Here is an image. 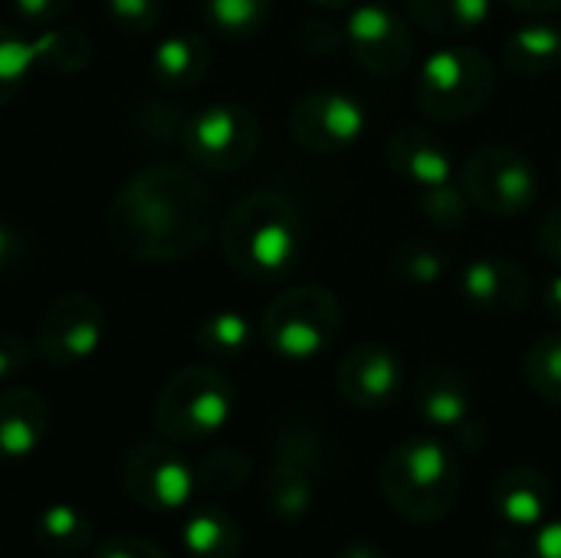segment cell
Wrapping results in <instances>:
<instances>
[{"label": "cell", "instance_id": "obj_1", "mask_svg": "<svg viewBox=\"0 0 561 558\" xmlns=\"http://www.w3.org/2000/svg\"><path fill=\"white\" fill-rule=\"evenodd\" d=\"M105 227L125 257L174 263L210 240L217 227V197L181 164H148L115 191Z\"/></svg>", "mask_w": 561, "mask_h": 558}, {"label": "cell", "instance_id": "obj_2", "mask_svg": "<svg viewBox=\"0 0 561 558\" xmlns=\"http://www.w3.org/2000/svg\"><path fill=\"white\" fill-rule=\"evenodd\" d=\"M302 217L293 201L276 191L240 197L220 224V250L227 263L256 283L289 276L302 260Z\"/></svg>", "mask_w": 561, "mask_h": 558}, {"label": "cell", "instance_id": "obj_3", "mask_svg": "<svg viewBox=\"0 0 561 558\" xmlns=\"http://www.w3.org/2000/svg\"><path fill=\"white\" fill-rule=\"evenodd\" d=\"M460 460L440 437H408L381 464L378 483L385 503L414 526L440 523L460 500Z\"/></svg>", "mask_w": 561, "mask_h": 558}, {"label": "cell", "instance_id": "obj_4", "mask_svg": "<svg viewBox=\"0 0 561 558\" xmlns=\"http://www.w3.org/2000/svg\"><path fill=\"white\" fill-rule=\"evenodd\" d=\"M496 89L493 59L470 43H447L434 49L417 72L414 102L437 125L473 118Z\"/></svg>", "mask_w": 561, "mask_h": 558}, {"label": "cell", "instance_id": "obj_5", "mask_svg": "<svg viewBox=\"0 0 561 558\" xmlns=\"http://www.w3.org/2000/svg\"><path fill=\"white\" fill-rule=\"evenodd\" d=\"M342 329V303L329 286L302 283L276 299L260 316L263 345L286 362L319 358Z\"/></svg>", "mask_w": 561, "mask_h": 558}, {"label": "cell", "instance_id": "obj_6", "mask_svg": "<svg viewBox=\"0 0 561 558\" xmlns=\"http://www.w3.org/2000/svg\"><path fill=\"white\" fill-rule=\"evenodd\" d=\"M237 405L230 378L210 365H191L168 378L154 401V428L171 444H201L227 428Z\"/></svg>", "mask_w": 561, "mask_h": 558}, {"label": "cell", "instance_id": "obj_7", "mask_svg": "<svg viewBox=\"0 0 561 558\" xmlns=\"http://www.w3.org/2000/svg\"><path fill=\"white\" fill-rule=\"evenodd\" d=\"M457 181L470 204L490 217H523L539 201V171L510 145H483L470 151Z\"/></svg>", "mask_w": 561, "mask_h": 558}, {"label": "cell", "instance_id": "obj_8", "mask_svg": "<svg viewBox=\"0 0 561 558\" xmlns=\"http://www.w3.org/2000/svg\"><path fill=\"white\" fill-rule=\"evenodd\" d=\"M260 118L237 102H214L181 122V148L204 171H237L260 151Z\"/></svg>", "mask_w": 561, "mask_h": 558}, {"label": "cell", "instance_id": "obj_9", "mask_svg": "<svg viewBox=\"0 0 561 558\" xmlns=\"http://www.w3.org/2000/svg\"><path fill=\"white\" fill-rule=\"evenodd\" d=\"M122 487L148 513H178L191 503L194 464L181 457L171 441H141L122 460Z\"/></svg>", "mask_w": 561, "mask_h": 558}, {"label": "cell", "instance_id": "obj_10", "mask_svg": "<svg viewBox=\"0 0 561 558\" xmlns=\"http://www.w3.org/2000/svg\"><path fill=\"white\" fill-rule=\"evenodd\" d=\"M345 46L358 69L375 79H398L414 62V33L411 23L391 3H358L345 16Z\"/></svg>", "mask_w": 561, "mask_h": 558}, {"label": "cell", "instance_id": "obj_11", "mask_svg": "<svg viewBox=\"0 0 561 558\" xmlns=\"http://www.w3.org/2000/svg\"><path fill=\"white\" fill-rule=\"evenodd\" d=\"M289 135L309 155H339L358 145L368 132V109L345 89H316L293 102Z\"/></svg>", "mask_w": 561, "mask_h": 558}, {"label": "cell", "instance_id": "obj_12", "mask_svg": "<svg viewBox=\"0 0 561 558\" xmlns=\"http://www.w3.org/2000/svg\"><path fill=\"white\" fill-rule=\"evenodd\" d=\"M105 335V309L89 293H66L36 322L33 349L53 368H76L92 358Z\"/></svg>", "mask_w": 561, "mask_h": 558}, {"label": "cell", "instance_id": "obj_13", "mask_svg": "<svg viewBox=\"0 0 561 558\" xmlns=\"http://www.w3.org/2000/svg\"><path fill=\"white\" fill-rule=\"evenodd\" d=\"M335 388L345 405L358 411H381L404 388V362L388 342H358L342 355Z\"/></svg>", "mask_w": 561, "mask_h": 558}, {"label": "cell", "instance_id": "obj_14", "mask_svg": "<svg viewBox=\"0 0 561 558\" xmlns=\"http://www.w3.org/2000/svg\"><path fill=\"white\" fill-rule=\"evenodd\" d=\"M460 296L483 316H516L529 306L533 280L523 263L510 257H477L457 273Z\"/></svg>", "mask_w": 561, "mask_h": 558}, {"label": "cell", "instance_id": "obj_15", "mask_svg": "<svg viewBox=\"0 0 561 558\" xmlns=\"http://www.w3.org/2000/svg\"><path fill=\"white\" fill-rule=\"evenodd\" d=\"M388 168L411 184L414 191H427L437 184H447L457 178V161L454 151L440 135H434L424 125H401L388 135L385 145Z\"/></svg>", "mask_w": 561, "mask_h": 558}, {"label": "cell", "instance_id": "obj_16", "mask_svg": "<svg viewBox=\"0 0 561 558\" xmlns=\"http://www.w3.org/2000/svg\"><path fill=\"white\" fill-rule=\"evenodd\" d=\"M414 411L434 431L463 434L473 414V395L467 375L447 362L427 365L414 382Z\"/></svg>", "mask_w": 561, "mask_h": 558}, {"label": "cell", "instance_id": "obj_17", "mask_svg": "<svg viewBox=\"0 0 561 558\" xmlns=\"http://www.w3.org/2000/svg\"><path fill=\"white\" fill-rule=\"evenodd\" d=\"M556 506V490L552 480L533 467V464H516L506 467L496 483H493V510L510 529H539Z\"/></svg>", "mask_w": 561, "mask_h": 558}, {"label": "cell", "instance_id": "obj_18", "mask_svg": "<svg viewBox=\"0 0 561 558\" xmlns=\"http://www.w3.org/2000/svg\"><path fill=\"white\" fill-rule=\"evenodd\" d=\"M49 405L39 391H0V464H20L33 457L49 434Z\"/></svg>", "mask_w": 561, "mask_h": 558}, {"label": "cell", "instance_id": "obj_19", "mask_svg": "<svg viewBox=\"0 0 561 558\" xmlns=\"http://www.w3.org/2000/svg\"><path fill=\"white\" fill-rule=\"evenodd\" d=\"M207 69H210V43L194 30L164 36L151 53V76L164 92H187L201 86Z\"/></svg>", "mask_w": 561, "mask_h": 558}, {"label": "cell", "instance_id": "obj_20", "mask_svg": "<svg viewBox=\"0 0 561 558\" xmlns=\"http://www.w3.org/2000/svg\"><path fill=\"white\" fill-rule=\"evenodd\" d=\"M312 500H316V477L286 457H273V464L266 467V477H263L266 513L276 523L296 526L309 516Z\"/></svg>", "mask_w": 561, "mask_h": 558}, {"label": "cell", "instance_id": "obj_21", "mask_svg": "<svg viewBox=\"0 0 561 558\" xmlns=\"http://www.w3.org/2000/svg\"><path fill=\"white\" fill-rule=\"evenodd\" d=\"M503 62L523 79L549 76L561 66V26L556 23H526L513 30L503 43Z\"/></svg>", "mask_w": 561, "mask_h": 558}, {"label": "cell", "instance_id": "obj_22", "mask_svg": "<svg viewBox=\"0 0 561 558\" xmlns=\"http://www.w3.org/2000/svg\"><path fill=\"white\" fill-rule=\"evenodd\" d=\"M408 13L424 33L457 39L486 26L493 0H408Z\"/></svg>", "mask_w": 561, "mask_h": 558}, {"label": "cell", "instance_id": "obj_23", "mask_svg": "<svg viewBox=\"0 0 561 558\" xmlns=\"http://www.w3.org/2000/svg\"><path fill=\"white\" fill-rule=\"evenodd\" d=\"M181 543L187 558H240L243 553V533L220 506L194 510L181 526Z\"/></svg>", "mask_w": 561, "mask_h": 558}, {"label": "cell", "instance_id": "obj_24", "mask_svg": "<svg viewBox=\"0 0 561 558\" xmlns=\"http://www.w3.org/2000/svg\"><path fill=\"white\" fill-rule=\"evenodd\" d=\"M33 543L49 556H76L92 543V523L69 503H53L33 520Z\"/></svg>", "mask_w": 561, "mask_h": 558}, {"label": "cell", "instance_id": "obj_25", "mask_svg": "<svg viewBox=\"0 0 561 558\" xmlns=\"http://www.w3.org/2000/svg\"><path fill=\"white\" fill-rule=\"evenodd\" d=\"M194 342L207 358L237 362L253 345V322L237 309H217L201 319V326L194 329Z\"/></svg>", "mask_w": 561, "mask_h": 558}, {"label": "cell", "instance_id": "obj_26", "mask_svg": "<svg viewBox=\"0 0 561 558\" xmlns=\"http://www.w3.org/2000/svg\"><path fill=\"white\" fill-rule=\"evenodd\" d=\"M447 270H450V253L424 237H411L398 243L388 257V273L408 286H434L444 280Z\"/></svg>", "mask_w": 561, "mask_h": 558}, {"label": "cell", "instance_id": "obj_27", "mask_svg": "<svg viewBox=\"0 0 561 558\" xmlns=\"http://www.w3.org/2000/svg\"><path fill=\"white\" fill-rule=\"evenodd\" d=\"M273 457H286L299 467H306L316 480L329 474L332 467V447L319 428L309 421H289L273 437Z\"/></svg>", "mask_w": 561, "mask_h": 558}, {"label": "cell", "instance_id": "obj_28", "mask_svg": "<svg viewBox=\"0 0 561 558\" xmlns=\"http://www.w3.org/2000/svg\"><path fill=\"white\" fill-rule=\"evenodd\" d=\"M253 474V464L237 447H214L194 464V483L197 490L210 497H233L247 487Z\"/></svg>", "mask_w": 561, "mask_h": 558}, {"label": "cell", "instance_id": "obj_29", "mask_svg": "<svg viewBox=\"0 0 561 558\" xmlns=\"http://www.w3.org/2000/svg\"><path fill=\"white\" fill-rule=\"evenodd\" d=\"M43 43L39 36H23L13 26H0V105H7L30 79L33 66H39Z\"/></svg>", "mask_w": 561, "mask_h": 558}, {"label": "cell", "instance_id": "obj_30", "mask_svg": "<svg viewBox=\"0 0 561 558\" xmlns=\"http://www.w3.org/2000/svg\"><path fill=\"white\" fill-rule=\"evenodd\" d=\"M273 13V0H204V16L210 30L230 39L256 36Z\"/></svg>", "mask_w": 561, "mask_h": 558}, {"label": "cell", "instance_id": "obj_31", "mask_svg": "<svg viewBox=\"0 0 561 558\" xmlns=\"http://www.w3.org/2000/svg\"><path fill=\"white\" fill-rule=\"evenodd\" d=\"M523 372L529 388L546 401L561 408V332L552 335H539L526 358H523Z\"/></svg>", "mask_w": 561, "mask_h": 558}, {"label": "cell", "instance_id": "obj_32", "mask_svg": "<svg viewBox=\"0 0 561 558\" xmlns=\"http://www.w3.org/2000/svg\"><path fill=\"white\" fill-rule=\"evenodd\" d=\"M43 43V56H39V66L56 72V76H72L79 69L89 66V56H92V43L82 30L76 26H56V30H46L39 36Z\"/></svg>", "mask_w": 561, "mask_h": 558}, {"label": "cell", "instance_id": "obj_33", "mask_svg": "<svg viewBox=\"0 0 561 558\" xmlns=\"http://www.w3.org/2000/svg\"><path fill=\"white\" fill-rule=\"evenodd\" d=\"M417 204H421V214L440 227V230H457L470 220V197L467 191L460 187V181H447V184H437V187H427V191H417Z\"/></svg>", "mask_w": 561, "mask_h": 558}, {"label": "cell", "instance_id": "obj_34", "mask_svg": "<svg viewBox=\"0 0 561 558\" xmlns=\"http://www.w3.org/2000/svg\"><path fill=\"white\" fill-rule=\"evenodd\" d=\"M108 20L122 33H151L161 23V0H105Z\"/></svg>", "mask_w": 561, "mask_h": 558}, {"label": "cell", "instance_id": "obj_35", "mask_svg": "<svg viewBox=\"0 0 561 558\" xmlns=\"http://www.w3.org/2000/svg\"><path fill=\"white\" fill-rule=\"evenodd\" d=\"M296 39L309 56H332L345 43V26H339L335 20H325V16H312L302 23Z\"/></svg>", "mask_w": 561, "mask_h": 558}, {"label": "cell", "instance_id": "obj_36", "mask_svg": "<svg viewBox=\"0 0 561 558\" xmlns=\"http://www.w3.org/2000/svg\"><path fill=\"white\" fill-rule=\"evenodd\" d=\"M89 558H168L164 549H158L154 543L141 539V536H112L105 543H99Z\"/></svg>", "mask_w": 561, "mask_h": 558}, {"label": "cell", "instance_id": "obj_37", "mask_svg": "<svg viewBox=\"0 0 561 558\" xmlns=\"http://www.w3.org/2000/svg\"><path fill=\"white\" fill-rule=\"evenodd\" d=\"M33 358V345L16 332H0V382L20 375Z\"/></svg>", "mask_w": 561, "mask_h": 558}, {"label": "cell", "instance_id": "obj_38", "mask_svg": "<svg viewBox=\"0 0 561 558\" xmlns=\"http://www.w3.org/2000/svg\"><path fill=\"white\" fill-rule=\"evenodd\" d=\"M26 263V240L10 224H0V276L16 273Z\"/></svg>", "mask_w": 561, "mask_h": 558}, {"label": "cell", "instance_id": "obj_39", "mask_svg": "<svg viewBox=\"0 0 561 558\" xmlns=\"http://www.w3.org/2000/svg\"><path fill=\"white\" fill-rule=\"evenodd\" d=\"M523 558H561V520H546L539 529H533Z\"/></svg>", "mask_w": 561, "mask_h": 558}, {"label": "cell", "instance_id": "obj_40", "mask_svg": "<svg viewBox=\"0 0 561 558\" xmlns=\"http://www.w3.org/2000/svg\"><path fill=\"white\" fill-rule=\"evenodd\" d=\"M69 3L72 0H13L16 13L33 26H46V23L59 20L69 10Z\"/></svg>", "mask_w": 561, "mask_h": 558}, {"label": "cell", "instance_id": "obj_41", "mask_svg": "<svg viewBox=\"0 0 561 558\" xmlns=\"http://www.w3.org/2000/svg\"><path fill=\"white\" fill-rule=\"evenodd\" d=\"M536 237H539V250H542V253L561 270V207L549 210V214L539 220Z\"/></svg>", "mask_w": 561, "mask_h": 558}, {"label": "cell", "instance_id": "obj_42", "mask_svg": "<svg viewBox=\"0 0 561 558\" xmlns=\"http://www.w3.org/2000/svg\"><path fill=\"white\" fill-rule=\"evenodd\" d=\"M510 10L516 13H526V16H549V13H559L561 0H506Z\"/></svg>", "mask_w": 561, "mask_h": 558}, {"label": "cell", "instance_id": "obj_43", "mask_svg": "<svg viewBox=\"0 0 561 558\" xmlns=\"http://www.w3.org/2000/svg\"><path fill=\"white\" fill-rule=\"evenodd\" d=\"M542 309H546L549 319H556L561 326V270L546 283V289H542Z\"/></svg>", "mask_w": 561, "mask_h": 558}, {"label": "cell", "instance_id": "obj_44", "mask_svg": "<svg viewBox=\"0 0 561 558\" xmlns=\"http://www.w3.org/2000/svg\"><path fill=\"white\" fill-rule=\"evenodd\" d=\"M335 558H391L388 549H381L378 543H368V539H358V543H348Z\"/></svg>", "mask_w": 561, "mask_h": 558}, {"label": "cell", "instance_id": "obj_45", "mask_svg": "<svg viewBox=\"0 0 561 558\" xmlns=\"http://www.w3.org/2000/svg\"><path fill=\"white\" fill-rule=\"evenodd\" d=\"M312 7H319V10H345V7H352L355 0H309Z\"/></svg>", "mask_w": 561, "mask_h": 558}, {"label": "cell", "instance_id": "obj_46", "mask_svg": "<svg viewBox=\"0 0 561 558\" xmlns=\"http://www.w3.org/2000/svg\"><path fill=\"white\" fill-rule=\"evenodd\" d=\"M559 171H561V164H559Z\"/></svg>", "mask_w": 561, "mask_h": 558}]
</instances>
